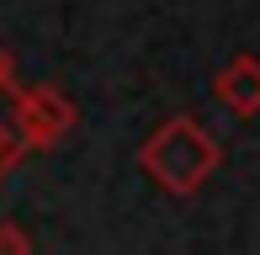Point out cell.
Here are the masks:
<instances>
[{
	"mask_svg": "<svg viewBox=\"0 0 260 255\" xmlns=\"http://www.w3.org/2000/svg\"><path fill=\"white\" fill-rule=\"evenodd\" d=\"M11 122L27 138V149H53L75 133L80 107L64 85H11Z\"/></svg>",
	"mask_w": 260,
	"mask_h": 255,
	"instance_id": "7a4b0ae2",
	"label": "cell"
},
{
	"mask_svg": "<svg viewBox=\"0 0 260 255\" xmlns=\"http://www.w3.org/2000/svg\"><path fill=\"white\" fill-rule=\"evenodd\" d=\"M11 85H16V59H11V53L0 48V96H6Z\"/></svg>",
	"mask_w": 260,
	"mask_h": 255,
	"instance_id": "8992f818",
	"label": "cell"
},
{
	"mask_svg": "<svg viewBox=\"0 0 260 255\" xmlns=\"http://www.w3.org/2000/svg\"><path fill=\"white\" fill-rule=\"evenodd\" d=\"M21 160H27V138L16 133V122H11V117H0V181H6Z\"/></svg>",
	"mask_w": 260,
	"mask_h": 255,
	"instance_id": "277c9868",
	"label": "cell"
},
{
	"mask_svg": "<svg viewBox=\"0 0 260 255\" xmlns=\"http://www.w3.org/2000/svg\"><path fill=\"white\" fill-rule=\"evenodd\" d=\"M212 90H218V101L234 117H260V59L255 53H234V59L218 69Z\"/></svg>",
	"mask_w": 260,
	"mask_h": 255,
	"instance_id": "3957f363",
	"label": "cell"
},
{
	"mask_svg": "<svg viewBox=\"0 0 260 255\" xmlns=\"http://www.w3.org/2000/svg\"><path fill=\"white\" fill-rule=\"evenodd\" d=\"M27 250H32V239L16 224H0V255H27Z\"/></svg>",
	"mask_w": 260,
	"mask_h": 255,
	"instance_id": "5b68a950",
	"label": "cell"
},
{
	"mask_svg": "<svg viewBox=\"0 0 260 255\" xmlns=\"http://www.w3.org/2000/svg\"><path fill=\"white\" fill-rule=\"evenodd\" d=\"M138 165H144V176L154 181L159 192H170V197H197V192L223 170V144H218V133H212L202 117L175 112L170 122H159L154 133L144 138Z\"/></svg>",
	"mask_w": 260,
	"mask_h": 255,
	"instance_id": "6da1fadb",
	"label": "cell"
}]
</instances>
